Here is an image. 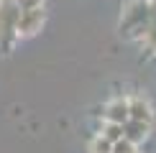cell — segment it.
I'll return each mask as SVG.
<instances>
[{"instance_id":"cell-1","label":"cell","mask_w":156,"mask_h":153,"mask_svg":"<svg viewBox=\"0 0 156 153\" xmlns=\"http://www.w3.org/2000/svg\"><path fill=\"white\" fill-rule=\"evenodd\" d=\"M18 13H21V8L16 0H0V46L3 49H10L13 38L18 36L16 31Z\"/></svg>"},{"instance_id":"cell-11","label":"cell","mask_w":156,"mask_h":153,"mask_svg":"<svg viewBox=\"0 0 156 153\" xmlns=\"http://www.w3.org/2000/svg\"><path fill=\"white\" fill-rule=\"evenodd\" d=\"M136 153H138V151H136Z\"/></svg>"},{"instance_id":"cell-10","label":"cell","mask_w":156,"mask_h":153,"mask_svg":"<svg viewBox=\"0 0 156 153\" xmlns=\"http://www.w3.org/2000/svg\"><path fill=\"white\" fill-rule=\"evenodd\" d=\"M18 8L26 10V8H36V5H44V0H16Z\"/></svg>"},{"instance_id":"cell-3","label":"cell","mask_w":156,"mask_h":153,"mask_svg":"<svg viewBox=\"0 0 156 153\" xmlns=\"http://www.w3.org/2000/svg\"><path fill=\"white\" fill-rule=\"evenodd\" d=\"M102 117L108 120V123H126V120H131V110H128V100L126 97H118L113 102H108L105 107H102Z\"/></svg>"},{"instance_id":"cell-4","label":"cell","mask_w":156,"mask_h":153,"mask_svg":"<svg viewBox=\"0 0 156 153\" xmlns=\"http://www.w3.org/2000/svg\"><path fill=\"white\" fill-rule=\"evenodd\" d=\"M128 110H131V120H141V123H154V110L144 97H131L128 100Z\"/></svg>"},{"instance_id":"cell-2","label":"cell","mask_w":156,"mask_h":153,"mask_svg":"<svg viewBox=\"0 0 156 153\" xmlns=\"http://www.w3.org/2000/svg\"><path fill=\"white\" fill-rule=\"evenodd\" d=\"M44 21H46V10H44V5H36V8H26L18 13V23H16V31L18 36H34L41 31Z\"/></svg>"},{"instance_id":"cell-6","label":"cell","mask_w":156,"mask_h":153,"mask_svg":"<svg viewBox=\"0 0 156 153\" xmlns=\"http://www.w3.org/2000/svg\"><path fill=\"white\" fill-rule=\"evenodd\" d=\"M138 41L144 43V49L148 51V54H156V21H154V23L144 31V33L138 36Z\"/></svg>"},{"instance_id":"cell-5","label":"cell","mask_w":156,"mask_h":153,"mask_svg":"<svg viewBox=\"0 0 156 153\" xmlns=\"http://www.w3.org/2000/svg\"><path fill=\"white\" fill-rule=\"evenodd\" d=\"M148 133H151V125L148 123H141V120H126V123H123V135L128 140H133L136 145L144 143L148 138Z\"/></svg>"},{"instance_id":"cell-9","label":"cell","mask_w":156,"mask_h":153,"mask_svg":"<svg viewBox=\"0 0 156 153\" xmlns=\"http://www.w3.org/2000/svg\"><path fill=\"white\" fill-rule=\"evenodd\" d=\"M136 151H138V148H136V143H133V140H128L126 135L113 143V153H136Z\"/></svg>"},{"instance_id":"cell-8","label":"cell","mask_w":156,"mask_h":153,"mask_svg":"<svg viewBox=\"0 0 156 153\" xmlns=\"http://www.w3.org/2000/svg\"><path fill=\"white\" fill-rule=\"evenodd\" d=\"M102 135H105L108 140H113V143H115V140H120V138H123V125H120V123H108V120H105Z\"/></svg>"},{"instance_id":"cell-7","label":"cell","mask_w":156,"mask_h":153,"mask_svg":"<svg viewBox=\"0 0 156 153\" xmlns=\"http://www.w3.org/2000/svg\"><path fill=\"white\" fill-rule=\"evenodd\" d=\"M90 153H113V140H108V138L100 133V135L90 143Z\"/></svg>"}]
</instances>
